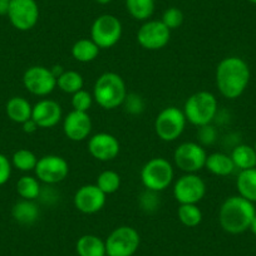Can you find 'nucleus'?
<instances>
[{
    "mask_svg": "<svg viewBox=\"0 0 256 256\" xmlns=\"http://www.w3.org/2000/svg\"><path fill=\"white\" fill-rule=\"evenodd\" d=\"M206 195V184L198 174H186L174 186V198L180 205H198Z\"/></svg>",
    "mask_w": 256,
    "mask_h": 256,
    "instance_id": "obj_10",
    "label": "nucleus"
},
{
    "mask_svg": "<svg viewBox=\"0 0 256 256\" xmlns=\"http://www.w3.org/2000/svg\"><path fill=\"white\" fill-rule=\"evenodd\" d=\"M122 23L112 14L100 16L90 26V39L100 49H110L120 42L122 36Z\"/></svg>",
    "mask_w": 256,
    "mask_h": 256,
    "instance_id": "obj_8",
    "label": "nucleus"
},
{
    "mask_svg": "<svg viewBox=\"0 0 256 256\" xmlns=\"http://www.w3.org/2000/svg\"><path fill=\"white\" fill-rule=\"evenodd\" d=\"M23 84L32 94L46 97L56 88V78L52 73L50 68L33 66L24 72Z\"/></svg>",
    "mask_w": 256,
    "mask_h": 256,
    "instance_id": "obj_12",
    "label": "nucleus"
},
{
    "mask_svg": "<svg viewBox=\"0 0 256 256\" xmlns=\"http://www.w3.org/2000/svg\"><path fill=\"white\" fill-rule=\"evenodd\" d=\"M8 18L12 26L20 32H28L39 20V6L36 0H12Z\"/></svg>",
    "mask_w": 256,
    "mask_h": 256,
    "instance_id": "obj_13",
    "label": "nucleus"
},
{
    "mask_svg": "<svg viewBox=\"0 0 256 256\" xmlns=\"http://www.w3.org/2000/svg\"><path fill=\"white\" fill-rule=\"evenodd\" d=\"M138 204L144 212L147 214L154 212V211L158 210L160 208L158 192L151 191V190H146V191L142 192L141 196H140Z\"/></svg>",
    "mask_w": 256,
    "mask_h": 256,
    "instance_id": "obj_32",
    "label": "nucleus"
},
{
    "mask_svg": "<svg viewBox=\"0 0 256 256\" xmlns=\"http://www.w3.org/2000/svg\"><path fill=\"white\" fill-rule=\"evenodd\" d=\"M38 198H40L44 205H54L59 200V192L56 191L54 184H46L44 187H42Z\"/></svg>",
    "mask_w": 256,
    "mask_h": 256,
    "instance_id": "obj_37",
    "label": "nucleus"
},
{
    "mask_svg": "<svg viewBox=\"0 0 256 256\" xmlns=\"http://www.w3.org/2000/svg\"><path fill=\"white\" fill-rule=\"evenodd\" d=\"M38 160L39 158L36 156V154L32 152L30 150L22 148L13 154V157H12V164H13L16 170H19V171L22 172H30L36 170Z\"/></svg>",
    "mask_w": 256,
    "mask_h": 256,
    "instance_id": "obj_29",
    "label": "nucleus"
},
{
    "mask_svg": "<svg viewBox=\"0 0 256 256\" xmlns=\"http://www.w3.org/2000/svg\"><path fill=\"white\" fill-rule=\"evenodd\" d=\"M97 184L102 192L106 195H112L117 192L120 187V176L116 171L112 170H106L100 172L97 177Z\"/></svg>",
    "mask_w": 256,
    "mask_h": 256,
    "instance_id": "obj_31",
    "label": "nucleus"
},
{
    "mask_svg": "<svg viewBox=\"0 0 256 256\" xmlns=\"http://www.w3.org/2000/svg\"><path fill=\"white\" fill-rule=\"evenodd\" d=\"M88 151L93 158L102 162L113 161L120 151V144L113 134L100 132L93 134L88 141Z\"/></svg>",
    "mask_w": 256,
    "mask_h": 256,
    "instance_id": "obj_16",
    "label": "nucleus"
},
{
    "mask_svg": "<svg viewBox=\"0 0 256 256\" xmlns=\"http://www.w3.org/2000/svg\"><path fill=\"white\" fill-rule=\"evenodd\" d=\"M104 256H108V255H104Z\"/></svg>",
    "mask_w": 256,
    "mask_h": 256,
    "instance_id": "obj_45",
    "label": "nucleus"
},
{
    "mask_svg": "<svg viewBox=\"0 0 256 256\" xmlns=\"http://www.w3.org/2000/svg\"><path fill=\"white\" fill-rule=\"evenodd\" d=\"M106 194L100 190L97 184H84L76 191L73 204L80 212L86 215L97 214L104 208Z\"/></svg>",
    "mask_w": 256,
    "mask_h": 256,
    "instance_id": "obj_15",
    "label": "nucleus"
},
{
    "mask_svg": "<svg viewBox=\"0 0 256 256\" xmlns=\"http://www.w3.org/2000/svg\"><path fill=\"white\" fill-rule=\"evenodd\" d=\"M248 2H250V3H252V4H256V0H248Z\"/></svg>",
    "mask_w": 256,
    "mask_h": 256,
    "instance_id": "obj_43",
    "label": "nucleus"
},
{
    "mask_svg": "<svg viewBox=\"0 0 256 256\" xmlns=\"http://www.w3.org/2000/svg\"><path fill=\"white\" fill-rule=\"evenodd\" d=\"M12 216L22 225H33L40 216V208L34 200H23L16 204L12 208Z\"/></svg>",
    "mask_w": 256,
    "mask_h": 256,
    "instance_id": "obj_19",
    "label": "nucleus"
},
{
    "mask_svg": "<svg viewBox=\"0 0 256 256\" xmlns=\"http://www.w3.org/2000/svg\"><path fill=\"white\" fill-rule=\"evenodd\" d=\"M177 216L182 225L187 226V228H196L202 221V211L198 205H192V204L180 205L178 210H177Z\"/></svg>",
    "mask_w": 256,
    "mask_h": 256,
    "instance_id": "obj_30",
    "label": "nucleus"
},
{
    "mask_svg": "<svg viewBox=\"0 0 256 256\" xmlns=\"http://www.w3.org/2000/svg\"><path fill=\"white\" fill-rule=\"evenodd\" d=\"M104 242L108 256H134L138 250L141 238L136 228L120 226L108 235Z\"/></svg>",
    "mask_w": 256,
    "mask_h": 256,
    "instance_id": "obj_7",
    "label": "nucleus"
},
{
    "mask_svg": "<svg viewBox=\"0 0 256 256\" xmlns=\"http://www.w3.org/2000/svg\"><path fill=\"white\" fill-rule=\"evenodd\" d=\"M23 131L26 132V134H34V132L36 131V130H38V124H36V122H34L33 120H26V122H24L23 124Z\"/></svg>",
    "mask_w": 256,
    "mask_h": 256,
    "instance_id": "obj_39",
    "label": "nucleus"
},
{
    "mask_svg": "<svg viewBox=\"0 0 256 256\" xmlns=\"http://www.w3.org/2000/svg\"><path fill=\"white\" fill-rule=\"evenodd\" d=\"M254 148H255V151H256V141H255V144H254Z\"/></svg>",
    "mask_w": 256,
    "mask_h": 256,
    "instance_id": "obj_44",
    "label": "nucleus"
},
{
    "mask_svg": "<svg viewBox=\"0 0 256 256\" xmlns=\"http://www.w3.org/2000/svg\"><path fill=\"white\" fill-rule=\"evenodd\" d=\"M256 211L254 204L238 196L226 198L218 211V221L224 231L232 235L245 232L250 228Z\"/></svg>",
    "mask_w": 256,
    "mask_h": 256,
    "instance_id": "obj_2",
    "label": "nucleus"
},
{
    "mask_svg": "<svg viewBox=\"0 0 256 256\" xmlns=\"http://www.w3.org/2000/svg\"><path fill=\"white\" fill-rule=\"evenodd\" d=\"M36 178L46 184H56L64 181L70 174L67 160L56 154H46L38 160L36 170Z\"/></svg>",
    "mask_w": 256,
    "mask_h": 256,
    "instance_id": "obj_11",
    "label": "nucleus"
},
{
    "mask_svg": "<svg viewBox=\"0 0 256 256\" xmlns=\"http://www.w3.org/2000/svg\"><path fill=\"white\" fill-rule=\"evenodd\" d=\"M208 152L198 142H184L174 152V164L184 174H196L205 168Z\"/></svg>",
    "mask_w": 256,
    "mask_h": 256,
    "instance_id": "obj_9",
    "label": "nucleus"
},
{
    "mask_svg": "<svg viewBox=\"0 0 256 256\" xmlns=\"http://www.w3.org/2000/svg\"><path fill=\"white\" fill-rule=\"evenodd\" d=\"M93 94L84 90H78L77 93L72 94V107L73 110H80V112H88L93 104Z\"/></svg>",
    "mask_w": 256,
    "mask_h": 256,
    "instance_id": "obj_35",
    "label": "nucleus"
},
{
    "mask_svg": "<svg viewBox=\"0 0 256 256\" xmlns=\"http://www.w3.org/2000/svg\"><path fill=\"white\" fill-rule=\"evenodd\" d=\"M40 181L33 176H23L16 182V192L23 200H36L40 194Z\"/></svg>",
    "mask_w": 256,
    "mask_h": 256,
    "instance_id": "obj_28",
    "label": "nucleus"
},
{
    "mask_svg": "<svg viewBox=\"0 0 256 256\" xmlns=\"http://www.w3.org/2000/svg\"><path fill=\"white\" fill-rule=\"evenodd\" d=\"M174 177L171 162L164 157H154L147 161L141 170V181L146 190L161 192L168 188Z\"/></svg>",
    "mask_w": 256,
    "mask_h": 256,
    "instance_id": "obj_5",
    "label": "nucleus"
},
{
    "mask_svg": "<svg viewBox=\"0 0 256 256\" xmlns=\"http://www.w3.org/2000/svg\"><path fill=\"white\" fill-rule=\"evenodd\" d=\"M76 250L80 256H104L106 242L96 235H83L78 238Z\"/></svg>",
    "mask_w": 256,
    "mask_h": 256,
    "instance_id": "obj_23",
    "label": "nucleus"
},
{
    "mask_svg": "<svg viewBox=\"0 0 256 256\" xmlns=\"http://www.w3.org/2000/svg\"><path fill=\"white\" fill-rule=\"evenodd\" d=\"M94 2L98 4H102V6H106V4H110L112 0H94Z\"/></svg>",
    "mask_w": 256,
    "mask_h": 256,
    "instance_id": "obj_42",
    "label": "nucleus"
},
{
    "mask_svg": "<svg viewBox=\"0 0 256 256\" xmlns=\"http://www.w3.org/2000/svg\"><path fill=\"white\" fill-rule=\"evenodd\" d=\"M63 132L68 140L73 142H82L90 137L92 132V120L88 112L72 110L63 120Z\"/></svg>",
    "mask_w": 256,
    "mask_h": 256,
    "instance_id": "obj_17",
    "label": "nucleus"
},
{
    "mask_svg": "<svg viewBox=\"0 0 256 256\" xmlns=\"http://www.w3.org/2000/svg\"><path fill=\"white\" fill-rule=\"evenodd\" d=\"M122 106L124 107L126 112L132 116L141 114L144 110V107H146L144 98L137 94V93H127Z\"/></svg>",
    "mask_w": 256,
    "mask_h": 256,
    "instance_id": "obj_34",
    "label": "nucleus"
},
{
    "mask_svg": "<svg viewBox=\"0 0 256 256\" xmlns=\"http://www.w3.org/2000/svg\"><path fill=\"white\" fill-rule=\"evenodd\" d=\"M12 176V162L6 154H0V186L6 184Z\"/></svg>",
    "mask_w": 256,
    "mask_h": 256,
    "instance_id": "obj_38",
    "label": "nucleus"
},
{
    "mask_svg": "<svg viewBox=\"0 0 256 256\" xmlns=\"http://www.w3.org/2000/svg\"><path fill=\"white\" fill-rule=\"evenodd\" d=\"M83 86H84V80L77 70H64L56 78V87L67 94H74L78 90H83Z\"/></svg>",
    "mask_w": 256,
    "mask_h": 256,
    "instance_id": "obj_26",
    "label": "nucleus"
},
{
    "mask_svg": "<svg viewBox=\"0 0 256 256\" xmlns=\"http://www.w3.org/2000/svg\"><path fill=\"white\" fill-rule=\"evenodd\" d=\"M248 64L240 56L224 58L216 68V86L221 94L228 100H236L248 88L250 82Z\"/></svg>",
    "mask_w": 256,
    "mask_h": 256,
    "instance_id": "obj_1",
    "label": "nucleus"
},
{
    "mask_svg": "<svg viewBox=\"0 0 256 256\" xmlns=\"http://www.w3.org/2000/svg\"><path fill=\"white\" fill-rule=\"evenodd\" d=\"M198 137L201 146H211L218 140V130L211 123L202 126V127H198Z\"/></svg>",
    "mask_w": 256,
    "mask_h": 256,
    "instance_id": "obj_36",
    "label": "nucleus"
},
{
    "mask_svg": "<svg viewBox=\"0 0 256 256\" xmlns=\"http://www.w3.org/2000/svg\"><path fill=\"white\" fill-rule=\"evenodd\" d=\"M126 8L132 18L147 22L154 12V0H126Z\"/></svg>",
    "mask_w": 256,
    "mask_h": 256,
    "instance_id": "obj_27",
    "label": "nucleus"
},
{
    "mask_svg": "<svg viewBox=\"0 0 256 256\" xmlns=\"http://www.w3.org/2000/svg\"><path fill=\"white\" fill-rule=\"evenodd\" d=\"M127 96L123 78L114 72H106L98 77L93 87V98L98 106L108 110L120 107Z\"/></svg>",
    "mask_w": 256,
    "mask_h": 256,
    "instance_id": "obj_3",
    "label": "nucleus"
},
{
    "mask_svg": "<svg viewBox=\"0 0 256 256\" xmlns=\"http://www.w3.org/2000/svg\"><path fill=\"white\" fill-rule=\"evenodd\" d=\"M238 195L250 202H256V167L242 170L236 180Z\"/></svg>",
    "mask_w": 256,
    "mask_h": 256,
    "instance_id": "obj_22",
    "label": "nucleus"
},
{
    "mask_svg": "<svg viewBox=\"0 0 256 256\" xmlns=\"http://www.w3.org/2000/svg\"><path fill=\"white\" fill-rule=\"evenodd\" d=\"M184 19V16L181 9L172 6V8L166 9V10L164 12L161 22L170 29V30H174V29L180 28V26H182Z\"/></svg>",
    "mask_w": 256,
    "mask_h": 256,
    "instance_id": "obj_33",
    "label": "nucleus"
},
{
    "mask_svg": "<svg viewBox=\"0 0 256 256\" xmlns=\"http://www.w3.org/2000/svg\"><path fill=\"white\" fill-rule=\"evenodd\" d=\"M12 0H0V16H8Z\"/></svg>",
    "mask_w": 256,
    "mask_h": 256,
    "instance_id": "obj_40",
    "label": "nucleus"
},
{
    "mask_svg": "<svg viewBox=\"0 0 256 256\" xmlns=\"http://www.w3.org/2000/svg\"><path fill=\"white\" fill-rule=\"evenodd\" d=\"M171 30L161 20H147L137 32V42L147 50H160L168 44Z\"/></svg>",
    "mask_w": 256,
    "mask_h": 256,
    "instance_id": "obj_14",
    "label": "nucleus"
},
{
    "mask_svg": "<svg viewBox=\"0 0 256 256\" xmlns=\"http://www.w3.org/2000/svg\"><path fill=\"white\" fill-rule=\"evenodd\" d=\"M100 46L92 39H80L72 46V56L80 63H90L100 56Z\"/></svg>",
    "mask_w": 256,
    "mask_h": 256,
    "instance_id": "obj_24",
    "label": "nucleus"
},
{
    "mask_svg": "<svg viewBox=\"0 0 256 256\" xmlns=\"http://www.w3.org/2000/svg\"><path fill=\"white\" fill-rule=\"evenodd\" d=\"M62 107L53 100H42L33 106L32 120L39 128H52L58 124L62 120Z\"/></svg>",
    "mask_w": 256,
    "mask_h": 256,
    "instance_id": "obj_18",
    "label": "nucleus"
},
{
    "mask_svg": "<svg viewBox=\"0 0 256 256\" xmlns=\"http://www.w3.org/2000/svg\"><path fill=\"white\" fill-rule=\"evenodd\" d=\"M248 230H251V232L256 236V215H255V218H252V221H251V225H250V228H248Z\"/></svg>",
    "mask_w": 256,
    "mask_h": 256,
    "instance_id": "obj_41",
    "label": "nucleus"
},
{
    "mask_svg": "<svg viewBox=\"0 0 256 256\" xmlns=\"http://www.w3.org/2000/svg\"><path fill=\"white\" fill-rule=\"evenodd\" d=\"M184 110L174 106L164 108L154 120V132L164 142H174L181 137L186 127Z\"/></svg>",
    "mask_w": 256,
    "mask_h": 256,
    "instance_id": "obj_6",
    "label": "nucleus"
},
{
    "mask_svg": "<svg viewBox=\"0 0 256 256\" xmlns=\"http://www.w3.org/2000/svg\"><path fill=\"white\" fill-rule=\"evenodd\" d=\"M205 168H208L215 176L225 177L232 174L236 167L231 156L222 152H215V154H208Z\"/></svg>",
    "mask_w": 256,
    "mask_h": 256,
    "instance_id": "obj_21",
    "label": "nucleus"
},
{
    "mask_svg": "<svg viewBox=\"0 0 256 256\" xmlns=\"http://www.w3.org/2000/svg\"><path fill=\"white\" fill-rule=\"evenodd\" d=\"M231 158L236 168L248 170L256 167V151L248 144H238L231 152Z\"/></svg>",
    "mask_w": 256,
    "mask_h": 256,
    "instance_id": "obj_25",
    "label": "nucleus"
},
{
    "mask_svg": "<svg viewBox=\"0 0 256 256\" xmlns=\"http://www.w3.org/2000/svg\"><path fill=\"white\" fill-rule=\"evenodd\" d=\"M187 122L196 127L210 124L218 116V103L215 96L208 90H200L187 98L184 106Z\"/></svg>",
    "mask_w": 256,
    "mask_h": 256,
    "instance_id": "obj_4",
    "label": "nucleus"
},
{
    "mask_svg": "<svg viewBox=\"0 0 256 256\" xmlns=\"http://www.w3.org/2000/svg\"><path fill=\"white\" fill-rule=\"evenodd\" d=\"M32 110H33V106L30 104V102L19 96L12 97L6 106V112L9 120L19 124H23L24 122L30 120Z\"/></svg>",
    "mask_w": 256,
    "mask_h": 256,
    "instance_id": "obj_20",
    "label": "nucleus"
}]
</instances>
